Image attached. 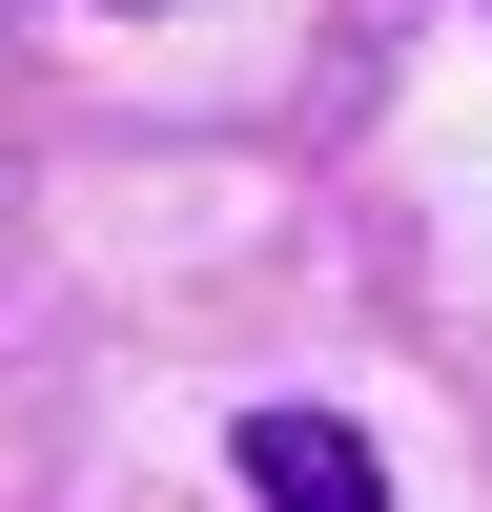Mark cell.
<instances>
[{
	"label": "cell",
	"instance_id": "1",
	"mask_svg": "<svg viewBox=\"0 0 492 512\" xmlns=\"http://www.w3.org/2000/svg\"><path fill=\"white\" fill-rule=\"evenodd\" d=\"M226 472H246V512H390V451H369L349 410H246Z\"/></svg>",
	"mask_w": 492,
	"mask_h": 512
}]
</instances>
